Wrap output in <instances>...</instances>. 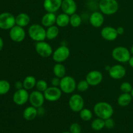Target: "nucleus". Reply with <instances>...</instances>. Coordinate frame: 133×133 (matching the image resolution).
I'll return each mask as SVG.
<instances>
[{"label": "nucleus", "mask_w": 133, "mask_h": 133, "mask_svg": "<svg viewBox=\"0 0 133 133\" xmlns=\"http://www.w3.org/2000/svg\"><path fill=\"white\" fill-rule=\"evenodd\" d=\"M94 112L98 118L105 120L108 118H112L114 114V109L109 103L101 101L94 105Z\"/></svg>", "instance_id": "f257e3e1"}, {"label": "nucleus", "mask_w": 133, "mask_h": 133, "mask_svg": "<svg viewBox=\"0 0 133 133\" xmlns=\"http://www.w3.org/2000/svg\"><path fill=\"white\" fill-rule=\"evenodd\" d=\"M28 35L36 42L44 41L46 39V29L42 25L32 24L29 27Z\"/></svg>", "instance_id": "f03ea898"}, {"label": "nucleus", "mask_w": 133, "mask_h": 133, "mask_svg": "<svg viewBox=\"0 0 133 133\" xmlns=\"http://www.w3.org/2000/svg\"><path fill=\"white\" fill-rule=\"evenodd\" d=\"M99 8L103 14L110 16L116 14L119 9V4L116 0H101Z\"/></svg>", "instance_id": "7ed1b4c3"}, {"label": "nucleus", "mask_w": 133, "mask_h": 133, "mask_svg": "<svg viewBox=\"0 0 133 133\" xmlns=\"http://www.w3.org/2000/svg\"><path fill=\"white\" fill-rule=\"evenodd\" d=\"M112 57L118 62L121 63H126L129 61L131 57V51L125 47L118 46L112 50Z\"/></svg>", "instance_id": "20e7f679"}, {"label": "nucleus", "mask_w": 133, "mask_h": 133, "mask_svg": "<svg viewBox=\"0 0 133 133\" xmlns=\"http://www.w3.org/2000/svg\"><path fill=\"white\" fill-rule=\"evenodd\" d=\"M59 88L62 93L70 94L77 89V83L73 77L66 75L61 79Z\"/></svg>", "instance_id": "39448f33"}, {"label": "nucleus", "mask_w": 133, "mask_h": 133, "mask_svg": "<svg viewBox=\"0 0 133 133\" xmlns=\"http://www.w3.org/2000/svg\"><path fill=\"white\" fill-rule=\"evenodd\" d=\"M70 55V49L66 45H61L53 51L52 57L56 63H62L69 58Z\"/></svg>", "instance_id": "423d86ee"}, {"label": "nucleus", "mask_w": 133, "mask_h": 133, "mask_svg": "<svg viewBox=\"0 0 133 133\" xmlns=\"http://www.w3.org/2000/svg\"><path fill=\"white\" fill-rule=\"evenodd\" d=\"M16 25V17L10 12H3L0 14V28L9 30Z\"/></svg>", "instance_id": "0eeeda50"}, {"label": "nucleus", "mask_w": 133, "mask_h": 133, "mask_svg": "<svg viewBox=\"0 0 133 133\" xmlns=\"http://www.w3.org/2000/svg\"><path fill=\"white\" fill-rule=\"evenodd\" d=\"M69 107L74 112H79L84 109V101L80 94H75L70 97L69 99Z\"/></svg>", "instance_id": "6e6552de"}, {"label": "nucleus", "mask_w": 133, "mask_h": 133, "mask_svg": "<svg viewBox=\"0 0 133 133\" xmlns=\"http://www.w3.org/2000/svg\"><path fill=\"white\" fill-rule=\"evenodd\" d=\"M36 51L39 55L43 58H48L53 53V48L49 43L44 41L38 42L35 45Z\"/></svg>", "instance_id": "1a4fd4ad"}, {"label": "nucleus", "mask_w": 133, "mask_h": 133, "mask_svg": "<svg viewBox=\"0 0 133 133\" xmlns=\"http://www.w3.org/2000/svg\"><path fill=\"white\" fill-rule=\"evenodd\" d=\"M45 99L43 92H40L38 90L32 91L29 94V102L30 103L31 106L34 107L40 108L43 106L45 101Z\"/></svg>", "instance_id": "9d476101"}, {"label": "nucleus", "mask_w": 133, "mask_h": 133, "mask_svg": "<svg viewBox=\"0 0 133 133\" xmlns=\"http://www.w3.org/2000/svg\"><path fill=\"white\" fill-rule=\"evenodd\" d=\"M44 97L45 100L50 102L57 101L61 98L62 95V92L59 87H48L46 90L44 92Z\"/></svg>", "instance_id": "9b49d317"}, {"label": "nucleus", "mask_w": 133, "mask_h": 133, "mask_svg": "<svg viewBox=\"0 0 133 133\" xmlns=\"http://www.w3.org/2000/svg\"><path fill=\"white\" fill-rule=\"evenodd\" d=\"M9 36L10 39L15 42H22L25 38L26 33L23 27L16 25L10 29Z\"/></svg>", "instance_id": "f8f14e48"}, {"label": "nucleus", "mask_w": 133, "mask_h": 133, "mask_svg": "<svg viewBox=\"0 0 133 133\" xmlns=\"http://www.w3.org/2000/svg\"><path fill=\"white\" fill-rule=\"evenodd\" d=\"M29 94L28 90L25 88L17 90L14 92L12 97L14 103L19 106L25 105L27 101H29Z\"/></svg>", "instance_id": "ddd939ff"}, {"label": "nucleus", "mask_w": 133, "mask_h": 133, "mask_svg": "<svg viewBox=\"0 0 133 133\" xmlns=\"http://www.w3.org/2000/svg\"><path fill=\"white\" fill-rule=\"evenodd\" d=\"M103 79L102 73L98 70H92L89 71L86 76V80L88 82L90 86H96L99 85Z\"/></svg>", "instance_id": "4468645a"}, {"label": "nucleus", "mask_w": 133, "mask_h": 133, "mask_svg": "<svg viewBox=\"0 0 133 133\" xmlns=\"http://www.w3.org/2000/svg\"><path fill=\"white\" fill-rule=\"evenodd\" d=\"M126 71L125 68L121 64H115L110 68L109 70V74L110 77L115 80L122 79L125 76Z\"/></svg>", "instance_id": "2eb2a0df"}, {"label": "nucleus", "mask_w": 133, "mask_h": 133, "mask_svg": "<svg viewBox=\"0 0 133 133\" xmlns=\"http://www.w3.org/2000/svg\"><path fill=\"white\" fill-rule=\"evenodd\" d=\"M101 36L107 41L112 42L116 40L118 34L116 28L111 26H106L101 29Z\"/></svg>", "instance_id": "dca6fc26"}, {"label": "nucleus", "mask_w": 133, "mask_h": 133, "mask_svg": "<svg viewBox=\"0 0 133 133\" xmlns=\"http://www.w3.org/2000/svg\"><path fill=\"white\" fill-rule=\"evenodd\" d=\"M62 0H44L43 6L47 12L55 13L61 9Z\"/></svg>", "instance_id": "f3484780"}, {"label": "nucleus", "mask_w": 133, "mask_h": 133, "mask_svg": "<svg viewBox=\"0 0 133 133\" xmlns=\"http://www.w3.org/2000/svg\"><path fill=\"white\" fill-rule=\"evenodd\" d=\"M61 9L64 13L71 16L76 13L77 5L74 0H62Z\"/></svg>", "instance_id": "a211bd4d"}, {"label": "nucleus", "mask_w": 133, "mask_h": 133, "mask_svg": "<svg viewBox=\"0 0 133 133\" xmlns=\"http://www.w3.org/2000/svg\"><path fill=\"white\" fill-rule=\"evenodd\" d=\"M89 21L92 26L96 28H99L103 25L105 22L103 14L100 12H94L90 16Z\"/></svg>", "instance_id": "6ab92c4d"}, {"label": "nucleus", "mask_w": 133, "mask_h": 133, "mask_svg": "<svg viewBox=\"0 0 133 133\" xmlns=\"http://www.w3.org/2000/svg\"><path fill=\"white\" fill-rule=\"evenodd\" d=\"M57 16L55 13L47 12L42 16L41 19L42 25L44 27H49L56 24Z\"/></svg>", "instance_id": "aec40b11"}, {"label": "nucleus", "mask_w": 133, "mask_h": 133, "mask_svg": "<svg viewBox=\"0 0 133 133\" xmlns=\"http://www.w3.org/2000/svg\"><path fill=\"white\" fill-rule=\"evenodd\" d=\"M38 116V110L32 106L25 108L23 112V117L25 120L32 121Z\"/></svg>", "instance_id": "412c9836"}, {"label": "nucleus", "mask_w": 133, "mask_h": 133, "mask_svg": "<svg viewBox=\"0 0 133 133\" xmlns=\"http://www.w3.org/2000/svg\"><path fill=\"white\" fill-rule=\"evenodd\" d=\"M31 18L26 13H20L16 17V25L22 27H27L29 25Z\"/></svg>", "instance_id": "4be33fe9"}, {"label": "nucleus", "mask_w": 133, "mask_h": 133, "mask_svg": "<svg viewBox=\"0 0 133 133\" xmlns=\"http://www.w3.org/2000/svg\"><path fill=\"white\" fill-rule=\"evenodd\" d=\"M132 99V96L130 93H122L118 97L117 102L119 106L125 107L131 104Z\"/></svg>", "instance_id": "5701e85b"}, {"label": "nucleus", "mask_w": 133, "mask_h": 133, "mask_svg": "<svg viewBox=\"0 0 133 133\" xmlns=\"http://www.w3.org/2000/svg\"><path fill=\"white\" fill-rule=\"evenodd\" d=\"M70 17L68 14L65 13H61L57 16L56 25L58 27H66L70 24Z\"/></svg>", "instance_id": "b1692460"}, {"label": "nucleus", "mask_w": 133, "mask_h": 133, "mask_svg": "<svg viewBox=\"0 0 133 133\" xmlns=\"http://www.w3.org/2000/svg\"><path fill=\"white\" fill-rule=\"evenodd\" d=\"M36 81H37L35 77L32 76V75H28L23 81V88H25L27 90L33 89L36 87Z\"/></svg>", "instance_id": "393cba45"}, {"label": "nucleus", "mask_w": 133, "mask_h": 133, "mask_svg": "<svg viewBox=\"0 0 133 133\" xmlns=\"http://www.w3.org/2000/svg\"><path fill=\"white\" fill-rule=\"evenodd\" d=\"M53 71L55 76L60 79H62V77L66 76V68L62 64V63H56L53 66Z\"/></svg>", "instance_id": "a878e982"}, {"label": "nucleus", "mask_w": 133, "mask_h": 133, "mask_svg": "<svg viewBox=\"0 0 133 133\" xmlns=\"http://www.w3.org/2000/svg\"><path fill=\"white\" fill-rule=\"evenodd\" d=\"M59 34V29L57 25H52L46 29V39L52 40L55 39Z\"/></svg>", "instance_id": "bb28decb"}, {"label": "nucleus", "mask_w": 133, "mask_h": 133, "mask_svg": "<svg viewBox=\"0 0 133 133\" xmlns=\"http://www.w3.org/2000/svg\"><path fill=\"white\" fill-rule=\"evenodd\" d=\"M82 23V18L80 15L77 13L72 14L70 17V24L74 28L79 27Z\"/></svg>", "instance_id": "cd10ccee"}, {"label": "nucleus", "mask_w": 133, "mask_h": 133, "mask_svg": "<svg viewBox=\"0 0 133 133\" xmlns=\"http://www.w3.org/2000/svg\"><path fill=\"white\" fill-rule=\"evenodd\" d=\"M91 127L94 131H101L105 127V120L101 118H96L92 121Z\"/></svg>", "instance_id": "c85d7f7f"}, {"label": "nucleus", "mask_w": 133, "mask_h": 133, "mask_svg": "<svg viewBox=\"0 0 133 133\" xmlns=\"http://www.w3.org/2000/svg\"><path fill=\"white\" fill-rule=\"evenodd\" d=\"M79 116H80L81 119L83 121L88 122L91 120L93 117V113L90 109H83L79 112Z\"/></svg>", "instance_id": "c756f323"}, {"label": "nucleus", "mask_w": 133, "mask_h": 133, "mask_svg": "<svg viewBox=\"0 0 133 133\" xmlns=\"http://www.w3.org/2000/svg\"><path fill=\"white\" fill-rule=\"evenodd\" d=\"M10 84L6 80H0V95H5L9 92Z\"/></svg>", "instance_id": "7c9ffc66"}, {"label": "nucleus", "mask_w": 133, "mask_h": 133, "mask_svg": "<svg viewBox=\"0 0 133 133\" xmlns=\"http://www.w3.org/2000/svg\"><path fill=\"white\" fill-rule=\"evenodd\" d=\"M36 87L37 90L44 93V92L46 90L47 88H48V83H47V82L45 81V80L40 79V80H38L36 81V87Z\"/></svg>", "instance_id": "2f4dec72"}, {"label": "nucleus", "mask_w": 133, "mask_h": 133, "mask_svg": "<svg viewBox=\"0 0 133 133\" xmlns=\"http://www.w3.org/2000/svg\"><path fill=\"white\" fill-rule=\"evenodd\" d=\"M89 84L87 80H81L77 84V89L79 92H86L89 88Z\"/></svg>", "instance_id": "473e14b6"}, {"label": "nucleus", "mask_w": 133, "mask_h": 133, "mask_svg": "<svg viewBox=\"0 0 133 133\" xmlns=\"http://www.w3.org/2000/svg\"><path fill=\"white\" fill-rule=\"evenodd\" d=\"M133 87L131 83L129 82H123L121 84L120 87H119V89L122 91V93H130L131 94V91H132Z\"/></svg>", "instance_id": "72a5a7b5"}, {"label": "nucleus", "mask_w": 133, "mask_h": 133, "mask_svg": "<svg viewBox=\"0 0 133 133\" xmlns=\"http://www.w3.org/2000/svg\"><path fill=\"white\" fill-rule=\"evenodd\" d=\"M70 132L71 133H81V127L77 123H72L70 127Z\"/></svg>", "instance_id": "f704fd0d"}, {"label": "nucleus", "mask_w": 133, "mask_h": 133, "mask_svg": "<svg viewBox=\"0 0 133 133\" xmlns=\"http://www.w3.org/2000/svg\"><path fill=\"white\" fill-rule=\"evenodd\" d=\"M114 125H115V123H114V119L112 118H108L105 120V127H106L107 129H111L114 127Z\"/></svg>", "instance_id": "c9c22d12"}, {"label": "nucleus", "mask_w": 133, "mask_h": 133, "mask_svg": "<svg viewBox=\"0 0 133 133\" xmlns=\"http://www.w3.org/2000/svg\"><path fill=\"white\" fill-rule=\"evenodd\" d=\"M61 79L60 78L57 77H55L51 81V85L53 87H59L60 83H61Z\"/></svg>", "instance_id": "e433bc0d"}, {"label": "nucleus", "mask_w": 133, "mask_h": 133, "mask_svg": "<svg viewBox=\"0 0 133 133\" xmlns=\"http://www.w3.org/2000/svg\"><path fill=\"white\" fill-rule=\"evenodd\" d=\"M14 87L16 88V90L22 89L23 88V81H17L16 82L15 84H14Z\"/></svg>", "instance_id": "4c0bfd02"}, {"label": "nucleus", "mask_w": 133, "mask_h": 133, "mask_svg": "<svg viewBox=\"0 0 133 133\" xmlns=\"http://www.w3.org/2000/svg\"><path fill=\"white\" fill-rule=\"evenodd\" d=\"M116 31L118 35H122L125 32V29L123 27H118V28H116Z\"/></svg>", "instance_id": "58836bf2"}, {"label": "nucleus", "mask_w": 133, "mask_h": 133, "mask_svg": "<svg viewBox=\"0 0 133 133\" xmlns=\"http://www.w3.org/2000/svg\"><path fill=\"white\" fill-rule=\"evenodd\" d=\"M129 64V66H131V68H133V55L131 56V58H130L129 61L128 62Z\"/></svg>", "instance_id": "ea45409f"}, {"label": "nucleus", "mask_w": 133, "mask_h": 133, "mask_svg": "<svg viewBox=\"0 0 133 133\" xmlns=\"http://www.w3.org/2000/svg\"><path fill=\"white\" fill-rule=\"evenodd\" d=\"M3 48V40L0 37V51L2 50Z\"/></svg>", "instance_id": "a19ab883"}, {"label": "nucleus", "mask_w": 133, "mask_h": 133, "mask_svg": "<svg viewBox=\"0 0 133 133\" xmlns=\"http://www.w3.org/2000/svg\"><path fill=\"white\" fill-rule=\"evenodd\" d=\"M130 51H131V53L133 55V44L132 45V46H131V49H130Z\"/></svg>", "instance_id": "79ce46f5"}, {"label": "nucleus", "mask_w": 133, "mask_h": 133, "mask_svg": "<svg viewBox=\"0 0 133 133\" xmlns=\"http://www.w3.org/2000/svg\"><path fill=\"white\" fill-rule=\"evenodd\" d=\"M131 96H132V99H133V88H132V91H131Z\"/></svg>", "instance_id": "37998d69"}, {"label": "nucleus", "mask_w": 133, "mask_h": 133, "mask_svg": "<svg viewBox=\"0 0 133 133\" xmlns=\"http://www.w3.org/2000/svg\"><path fill=\"white\" fill-rule=\"evenodd\" d=\"M62 133H71L70 132H67V131H66V132H62Z\"/></svg>", "instance_id": "c03bdc74"}, {"label": "nucleus", "mask_w": 133, "mask_h": 133, "mask_svg": "<svg viewBox=\"0 0 133 133\" xmlns=\"http://www.w3.org/2000/svg\"><path fill=\"white\" fill-rule=\"evenodd\" d=\"M94 1H100L101 0H94Z\"/></svg>", "instance_id": "a18cd8bd"}]
</instances>
